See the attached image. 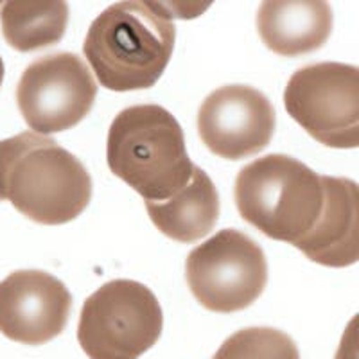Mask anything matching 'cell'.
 <instances>
[{
    "instance_id": "1",
    "label": "cell",
    "mask_w": 359,
    "mask_h": 359,
    "mask_svg": "<svg viewBox=\"0 0 359 359\" xmlns=\"http://www.w3.org/2000/svg\"><path fill=\"white\" fill-rule=\"evenodd\" d=\"M176 27L162 4L128 0L107 8L92 22L83 54L104 88H151L172 56Z\"/></svg>"
},
{
    "instance_id": "2",
    "label": "cell",
    "mask_w": 359,
    "mask_h": 359,
    "mask_svg": "<svg viewBox=\"0 0 359 359\" xmlns=\"http://www.w3.org/2000/svg\"><path fill=\"white\" fill-rule=\"evenodd\" d=\"M0 200L34 223L65 224L88 207L92 178L56 140L22 131L0 142Z\"/></svg>"
},
{
    "instance_id": "3",
    "label": "cell",
    "mask_w": 359,
    "mask_h": 359,
    "mask_svg": "<svg viewBox=\"0 0 359 359\" xmlns=\"http://www.w3.org/2000/svg\"><path fill=\"white\" fill-rule=\"evenodd\" d=\"M110 171L144 201H168L184 191L196 165L187 155L185 135L175 115L158 104L123 110L108 131Z\"/></svg>"
},
{
    "instance_id": "4",
    "label": "cell",
    "mask_w": 359,
    "mask_h": 359,
    "mask_svg": "<svg viewBox=\"0 0 359 359\" xmlns=\"http://www.w3.org/2000/svg\"><path fill=\"white\" fill-rule=\"evenodd\" d=\"M233 196L246 223L271 239L297 246L318 223L325 189L322 176L300 160L268 155L239 171Z\"/></svg>"
},
{
    "instance_id": "5",
    "label": "cell",
    "mask_w": 359,
    "mask_h": 359,
    "mask_svg": "<svg viewBox=\"0 0 359 359\" xmlns=\"http://www.w3.org/2000/svg\"><path fill=\"white\" fill-rule=\"evenodd\" d=\"M158 298L137 280H110L83 304L78 341L90 359H139L158 341Z\"/></svg>"
},
{
    "instance_id": "6",
    "label": "cell",
    "mask_w": 359,
    "mask_h": 359,
    "mask_svg": "<svg viewBox=\"0 0 359 359\" xmlns=\"http://www.w3.org/2000/svg\"><path fill=\"white\" fill-rule=\"evenodd\" d=\"M185 278L205 309L236 313L262 294L268 282V262L252 237L241 230L224 229L189 253Z\"/></svg>"
},
{
    "instance_id": "7",
    "label": "cell",
    "mask_w": 359,
    "mask_h": 359,
    "mask_svg": "<svg viewBox=\"0 0 359 359\" xmlns=\"http://www.w3.org/2000/svg\"><path fill=\"white\" fill-rule=\"evenodd\" d=\"M284 104L323 146L359 147V67L323 62L298 69L284 90Z\"/></svg>"
},
{
    "instance_id": "8",
    "label": "cell",
    "mask_w": 359,
    "mask_h": 359,
    "mask_svg": "<svg viewBox=\"0 0 359 359\" xmlns=\"http://www.w3.org/2000/svg\"><path fill=\"white\" fill-rule=\"evenodd\" d=\"M95 95L94 76L81 57L72 53H54L34 60L17 86L22 117L40 135L78 126L94 107Z\"/></svg>"
},
{
    "instance_id": "9",
    "label": "cell",
    "mask_w": 359,
    "mask_h": 359,
    "mask_svg": "<svg viewBox=\"0 0 359 359\" xmlns=\"http://www.w3.org/2000/svg\"><path fill=\"white\" fill-rule=\"evenodd\" d=\"M275 108L257 88L226 85L214 90L198 111V133L208 151L226 160L257 155L271 142Z\"/></svg>"
},
{
    "instance_id": "10",
    "label": "cell",
    "mask_w": 359,
    "mask_h": 359,
    "mask_svg": "<svg viewBox=\"0 0 359 359\" xmlns=\"http://www.w3.org/2000/svg\"><path fill=\"white\" fill-rule=\"evenodd\" d=\"M72 294L60 278L20 269L0 282V332L11 341L45 345L65 331Z\"/></svg>"
},
{
    "instance_id": "11",
    "label": "cell",
    "mask_w": 359,
    "mask_h": 359,
    "mask_svg": "<svg viewBox=\"0 0 359 359\" xmlns=\"http://www.w3.org/2000/svg\"><path fill=\"white\" fill-rule=\"evenodd\" d=\"M325 203L313 232L294 248L327 268L359 261V184L351 178L322 176Z\"/></svg>"
},
{
    "instance_id": "12",
    "label": "cell",
    "mask_w": 359,
    "mask_h": 359,
    "mask_svg": "<svg viewBox=\"0 0 359 359\" xmlns=\"http://www.w3.org/2000/svg\"><path fill=\"white\" fill-rule=\"evenodd\" d=\"M257 31L269 50L302 56L318 50L332 33V9L327 2H262Z\"/></svg>"
},
{
    "instance_id": "13",
    "label": "cell",
    "mask_w": 359,
    "mask_h": 359,
    "mask_svg": "<svg viewBox=\"0 0 359 359\" xmlns=\"http://www.w3.org/2000/svg\"><path fill=\"white\" fill-rule=\"evenodd\" d=\"M153 224L180 243L200 241L212 232L219 217V194L210 176L196 168L191 182L168 201H146Z\"/></svg>"
},
{
    "instance_id": "14",
    "label": "cell",
    "mask_w": 359,
    "mask_h": 359,
    "mask_svg": "<svg viewBox=\"0 0 359 359\" xmlns=\"http://www.w3.org/2000/svg\"><path fill=\"white\" fill-rule=\"evenodd\" d=\"M69 24V4L60 0H9L0 8L6 41L18 53L60 43Z\"/></svg>"
},
{
    "instance_id": "15",
    "label": "cell",
    "mask_w": 359,
    "mask_h": 359,
    "mask_svg": "<svg viewBox=\"0 0 359 359\" xmlns=\"http://www.w3.org/2000/svg\"><path fill=\"white\" fill-rule=\"evenodd\" d=\"M212 359H300L297 343L273 327H248L223 341Z\"/></svg>"
},
{
    "instance_id": "16",
    "label": "cell",
    "mask_w": 359,
    "mask_h": 359,
    "mask_svg": "<svg viewBox=\"0 0 359 359\" xmlns=\"http://www.w3.org/2000/svg\"><path fill=\"white\" fill-rule=\"evenodd\" d=\"M334 359H359V313L345 327Z\"/></svg>"
},
{
    "instance_id": "17",
    "label": "cell",
    "mask_w": 359,
    "mask_h": 359,
    "mask_svg": "<svg viewBox=\"0 0 359 359\" xmlns=\"http://www.w3.org/2000/svg\"><path fill=\"white\" fill-rule=\"evenodd\" d=\"M4 62H2V57H0V86H2V81H4Z\"/></svg>"
},
{
    "instance_id": "18",
    "label": "cell",
    "mask_w": 359,
    "mask_h": 359,
    "mask_svg": "<svg viewBox=\"0 0 359 359\" xmlns=\"http://www.w3.org/2000/svg\"><path fill=\"white\" fill-rule=\"evenodd\" d=\"M0 201H2V200H0Z\"/></svg>"
}]
</instances>
